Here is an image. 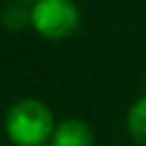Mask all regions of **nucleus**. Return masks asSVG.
<instances>
[{"label":"nucleus","instance_id":"f257e3e1","mask_svg":"<svg viewBox=\"0 0 146 146\" xmlns=\"http://www.w3.org/2000/svg\"><path fill=\"white\" fill-rule=\"evenodd\" d=\"M56 129L51 110L36 98H22L5 112V134L15 146H49Z\"/></svg>","mask_w":146,"mask_h":146},{"label":"nucleus","instance_id":"f03ea898","mask_svg":"<svg viewBox=\"0 0 146 146\" xmlns=\"http://www.w3.org/2000/svg\"><path fill=\"white\" fill-rule=\"evenodd\" d=\"M29 27L44 39H66L80 27V7L76 0H36L29 5Z\"/></svg>","mask_w":146,"mask_h":146},{"label":"nucleus","instance_id":"7ed1b4c3","mask_svg":"<svg viewBox=\"0 0 146 146\" xmlns=\"http://www.w3.org/2000/svg\"><path fill=\"white\" fill-rule=\"evenodd\" d=\"M93 144H95V134L90 124L78 117L56 122V129L49 141V146H93Z\"/></svg>","mask_w":146,"mask_h":146},{"label":"nucleus","instance_id":"20e7f679","mask_svg":"<svg viewBox=\"0 0 146 146\" xmlns=\"http://www.w3.org/2000/svg\"><path fill=\"white\" fill-rule=\"evenodd\" d=\"M124 127H127L129 139L136 146H146V93L141 98H136L131 102V107L127 110Z\"/></svg>","mask_w":146,"mask_h":146},{"label":"nucleus","instance_id":"39448f33","mask_svg":"<svg viewBox=\"0 0 146 146\" xmlns=\"http://www.w3.org/2000/svg\"><path fill=\"white\" fill-rule=\"evenodd\" d=\"M5 25L10 27L12 32H17V29H22L25 25H29V7L27 5H12V7H7L5 10Z\"/></svg>","mask_w":146,"mask_h":146},{"label":"nucleus","instance_id":"423d86ee","mask_svg":"<svg viewBox=\"0 0 146 146\" xmlns=\"http://www.w3.org/2000/svg\"><path fill=\"white\" fill-rule=\"evenodd\" d=\"M15 3H17V5H27V7H29V5H34L36 0H15Z\"/></svg>","mask_w":146,"mask_h":146}]
</instances>
